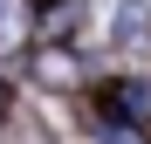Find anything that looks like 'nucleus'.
I'll use <instances>...</instances> for the list:
<instances>
[{"label":"nucleus","instance_id":"obj_1","mask_svg":"<svg viewBox=\"0 0 151 144\" xmlns=\"http://www.w3.org/2000/svg\"><path fill=\"white\" fill-rule=\"evenodd\" d=\"M28 0H0V48H21V41H28Z\"/></svg>","mask_w":151,"mask_h":144},{"label":"nucleus","instance_id":"obj_2","mask_svg":"<svg viewBox=\"0 0 151 144\" xmlns=\"http://www.w3.org/2000/svg\"><path fill=\"white\" fill-rule=\"evenodd\" d=\"M103 144H144V137H137L131 124H110V130H103Z\"/></svg>","mask_w":151,"mask_h":144},{"label":"nucleus","instance_id":"obj_3","mask_svg":"<svg viewBox=\"0 0 151 144\" xmlns=\"http://www.w3.org/2000/svg\"><path fill=\"white\" fill-rule=\"evenodd\" d=\"M0 117H7V82H0Z\"/></svg>","mask_w":151,"mask_h":144}]
</instances>
